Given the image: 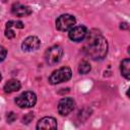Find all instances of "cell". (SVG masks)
<instances>
[{"mask_svg": "<svg viewBox=\"0 0 130 130\" xmlns=\"http://www.w3.org/2000/svg\"><path fill=\"white\" fill-rule=\"evenodd\" d=\"M83 52L92 60H102L108 53V42L98 29H91L85 36Z\"/></svg>", "mask_w": 130, "mask_h": 130, "instance_id": "1", "label": "cell"}, {"mask_svg": "<svg viewBox=\"0 0 130 130\" xmlns=\"http://www.w3.org/2000/svg\"><path fill=\"white\" fill-rule=\"evenodd\" d=\"M72 76L71 69L67 66L61 67L57 70H55L49 77V82L51 84H58L65 81H68Z\"/></svg>", "mask_w": 130, "mask_h": 130, "instance_id": "2", "label": "cell"}, {"mask_svg": "<svg viewBox=\"0 0 130 130\" xmlns=\"http://www.w3.org/2000/svg\"><path fill=\"white\" fill-rule=\"evenodd\" d=\"M37 103V95L32 91H24L21 94H19L15 99V104L21 109H26V108H31L36 105Z\"/></svg>", "mask_w": 130, "mask_h": 130, "instance_id": "3", "label": "cell"}, {"mask_svg": "<svg viewBox=\"0 0 130 130\" xmlns=\"http://www.w3.org/2000/svg\"><path fill=\"white\" fill-rule=\"evenodd\" d=\"M62 55H63V49H62V47L59 46V45H55V46L50 47L46 51V53H45V59H46V62L49 65H55V64H57L61 60Z\"/></svg>", "mask_w": 130, "mask_h": 130, "instance_id": "4", "label": "cell"}, {"mask_svg": "<svg viewBox=\"0 0 130 130\" xmlns=\"http://www.w3.org/2000/svg\"><path fill=\"white\" fill-rule=\"evenodd\" d=\"M76 19L71 14H62L56 19V28L60 31L71 29L75 25Z\"/></svg>", "mask_w": 130, "mask_h": 130, "instance_id": "5", "label": "cell"}, {"mask_svg": "<svg viewBox=\"0 0 130 130\" xmlns=\"http://www.w3.org/2000/svg\"><path fill=\"white\" fill-rule=\"evenodd\" d=\"M58 113L61 116L69 115L75 108V102L71 98H63L58 103Z\"/></svg>", "mask_w": 130, "mask_h": 130, "instance_id": "6", "label": "cell"}, {"mask_svg": "<svg viewBox=\"0 0 130 130\" xmlns=\"http://www.w3.org/2000/svg\"><path fill=\"white\" fill-rule=\"evenodd\" d=\"M86 34H87L86 27L83 25H78V26H73L71 29H69L68 37L71 41L78 43L84 40Z\"/></svg>", "mask_w": 130, "mask_h": 130, "instance_id": "7", "label": "cell"}, {"mask_svg": "<svg viewBox=\"0 0 130 130\" xmlns=\"http://www.w3.org/2000/svg\"><path fill=\"white\" fill-rule=\"evenodd\" d=\"M40 46H41V41L36 36H29V37L25 38L24 41L21 44L22 50L26 51V52L36 51V50H38L40 48Z\"/></svg>", "mask_w": 130, "mask_h": 130, "instance_id": "8", "label": "cell"}, {"mask_svg": "<svg viewBox=\"0 0 130 130\" xmlns=\"http://www.w3.org/2000/svg\"><path fill=\"white\" fill-rule=\"evenodd\" d=\"M24 25L21 21L17 20H10L6 22V27H5V37L8 39H13L16 35L15 28H22Z\"/></svg>", "mask_w": 130, "mask_h": 130, "instance_id": "9", "label": "cell"}, {"mask_svg": "<svg viewBox=\"0 0 130 130\" xmlns=\"http://www.w3.org/2000/svg\"><path fill=\"white\" fill-rule=\"evenodd\" d=\"M11 12L15 15V16H18V17H23V16H27L31 13V9L26 6V5H23L21 3H14L12 6H11Z\"/></svg>", "mask_w": 130, "mask_h": 130, "instance_id": "10", "label": "cell"}, {"mask_svg": "<svg viewBox=\"0 0 130 130\" xmlns=\"http://www.w3.org/2000/svg\"><path fill=\"white\" fill-rule=\"evenodd\" d=\"M56 128H57V121L53 117H44L37 124V129H56Z\"/></svg>", "mask_w": 130, "mask_h": 130, "instance_id": "11", "label": "cell"}, {"mask_svg": "<svg viewBox=\"0 0 130 130\" xmlns=\"http://www.w3.org/2000/svg\"><path fill=\"white\" fill-rule=\"evenodd\" d=\"M20 87H21V84L17 79H10L4 84L3 89L5 92L10 93V92H14V91L19 90Z\"/></svg>", "mask_w": 130, "mask_h": 130, "instance_id": "12", "label": "cell"}, {"mask_svg": "<svg viewBox=\"0 0 130 130\" xmlns=\"http://www.w3.org/2000/svg\"><path fill=\"white\" fill-rule=\"evenodd\" d=\"M120 71H121V74L126 79L130 78V60L128 58L124 59L121 62V64H120Z\"/></svg>", "mask_w": 130, "mask_h": 130, "instance_id": "13", "label": "cell"}, {"mask_svg": "<svg viewBox=\"0 0 130 130\" xmlns=\"http://www.w3.org/2000/svg\"><path fill=\"white\" fill-rule=\"evenodd\" d=\"M91 67L87 61H81L80 64L78 65V72L80 74H86L90 71Z\"/></svg>", "mask_w": 130, "mask_h": 130, "instance_id": "14", "label": "cell"}, {"mask_svg": "<svg viewBox=\"0 0 130 130\" xmlns=\"http://www.w3.org/2000/svg\"><path fill=\"white\" fill-rule=\"evenodd\" d=\"M6 55H7V50L3 46H0V62L6 58Z\"/></svg>", "mask_w": 130, "mask_h": 130, "instance_id": "15", "label": "cell"}, {"mask_svg": "<svg viewBox=\"0 0 130 130\" xmlns=\"http://www.w3.org/2000/svg\"><path fill=\"white\" fill-rule=\"evenodd\" d=\"M6 119H7V122H8V123H12V122L16 119V116H15V114H14L13 112H10V113L7 114Z\"/></svg>", "mask_w": 130, "mask_h": 130, "instance_id": "16", "label": "cell"}, {"mask_svg": "<svg viewBox=\"0 0 130 130\" xmlns=\"http://www.w3.org/2000/svg\"><path fill=\"white\" fill-rule=\"evenodd\" d=\"M34 119V115L31 114V113H28L25 117H23V119H22V123H25V124H27V123H29L31 120Z\"/></svg>", "mask_w": 130, "mask_h": 130, "instance_id": "17", "label": "cell"}, {"mask_svg": "<svg viewBox=\"0 0 130 130\" xmlns=\"http://www.w3.org/2000/svg\"><path fill=\"white\" fill-rule=\"evenodd\" d=\"M1 78H2V76H1V73H0V81H1Z\"/></svg>", "mask_w": 130, "mask_h": 130, "instance_id": "18", "label": "cell"}]
</instances>
